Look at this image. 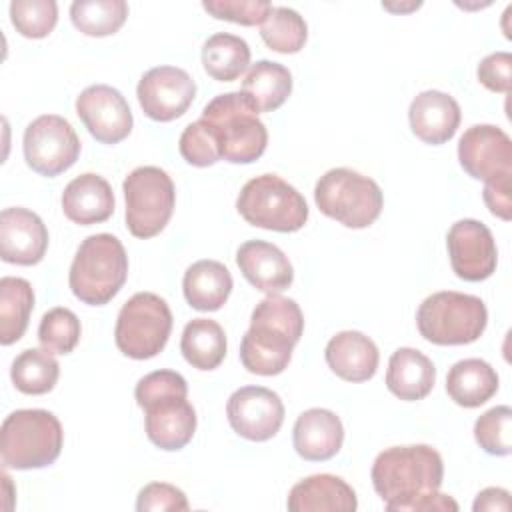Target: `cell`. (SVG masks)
<instances>
[{"instance_id": "1f68e13d", "label": "cell", "mask_w": 512, "mask_h": 512, "mask_svg": "<svg viewBox=\"0 0 512 512\" xmlns=\"http://www.w3.org/2000/svg\"><path fill=\"white\" fill-rule=\"evenodd\" d=\"M58 376L60 364L46 348H26L14 358L10 366L12 384L16 390L30 396L50 392L56 386Z\"/></svg>"}, {"instance_id": "60d3db41", "label": "cell", "mask_w": 512, "mask_h": 512, "mask_svg": "<svg viewBox=\"0 0 512 512\" xmlns=\"http://www.w3.org/2000/svg\"><path fill=\"white\" fill-rule=\"evenodd\" d=\"M476 76L484 88L490 92L508 94L512 86V54L510 52H492L480 60Z\"/></svg>"}, {"instance_id": "4316f807", "label": "cell", "mask_w": 512, "mask_h": 512, "mask_svg": "<svg viewBox=\"0 0 512 512\" xmlns=\"http://www.w3.org/2000/svg\"><path fill=\"white\" fill-rule=\"evenodd\" d=\"M496 370L480 358L458 360L446 376L448 396L462 408H478L498 392Z\"/></svg>"}, {"instance_id": "44dd1931", "label": "cell", "mask_w": 512, "mask_h": 512, "mask_svg": "<svg viewBox=\"0 0 512 512\" xmlns=\"http://www.w3.org/2000/svg\"><path fill=\"white\" fill-rule=\"evenodd\" d=\"M292 442L300 458L324 462L340 452L344 442V426L332 410L310 408L296 418Z\"/></svg>"}, {"instance_id": "f546056e", "label": "cell", "mask_w": 512, "mask_h": 512, "mask_svg": "<svg viewBox=\"0 0 512 512\" xmlns=\"http://www.w3.org/2000/svg\"><path fill=\"white\" fill-rule=\"evenodd\" d=\"M250 64V46L244 38L218 32L202 46V66L206 74L218 82L238 80Z\"/></svg>"}, {"instance_id": "603a6c76", "label": "cell", "mask_w": 512, "mask_h": 512, "mask_svg": "<svg viewBox=\"0 0 512 512\" xmlns=\"http://www.w3.org/2000/svg\"><path fill=\"white\" fill-rule=\"evenodd\" d=\"M290 512H354V488L334 474H312L296 482L286 502Z\"/></svg>"}, {"instance_id": "30bf717a", "label": "cell", "mask_w": 512, "mask_h": 512, "mask_svg": "<svg viewBox=\"0 0 512 512\" xmlns=\"http://www.w3.org/2000/svg\"><path fill=\"white\" fill-rule=\"evenodd\" d=\"M170 332L172 312L166 300L154 292H138L118 312L114 342L124 356L148 360L164 350Z\"/></svg>"}, {"instance_id": "7a4b0ae2", "label": "cell", "mask_w": 512, "mask_h": 512, "mask_svg": "<svg viewBox=\"0 0 512 512\" xmlns=\"http://www.w3.org/2000/svg\"><path fill=\"white\" fill-rule=\"evenodd\" d=\"M302 332L304 316L296 300L268 294L252 310L250 328L242 336V366L258 376H276L284 372Z\"/></svg>"}, {"instance_id": "d590c367", "label": "cell", "mask_w": 512, "mask_h": 512, "mask_svg": "<svg viewBox=\"0 0 512 512\" xmlns=\"http://www.w3.org/2000/svg\"><path fill=\"white\" fill-rule=\"evenodd\" d=\"M10 20L24 38H46L58 22V4L54 0H14L10 2Z\"/></svg>"}, {"instance_id": "d6a6232c", "label": "cell", "mask_w": 512, "mask_h": 512, "mask_svg": "<svg viewBox=\"0 0 512 512\" xmlns=\"http://www.w3.org/2000/svg\"><path fill=\"white\" fill-rule=\"evenodd\" d=\"M128 18L124 0H76L70 4V20L86 36L116 34Z\"/></svg>"}, {"instance_id": "d6986e66", "label": "cell", "mask_w": 512, "mask_h": 512, "mask_svg": "<svg viewBox=\"0 0 512 512\" xmlns=\"http://www.w3.org/2000/svg\"><path fill=\"white\" fill-rule=\"evenodd\" d=\"M236 264L242 276L260 292L280 294L290 288L294 268L288 256L274 244L264 240H248L236 252Z\"/></svg>"}, {"instance_id": "5b68a950", "label": "cell", "mask_w": 512, "mask_h": 512, "mask_svg": "<svg viewBox=\"0 0 512 512\" xmlns=\"http://www.w3.org/2000/svg\"><path fill=\"white\" fill-rule=\"evenodd\" d=\"M128 278V254L122 242L108 234H92L82 240L70 266L72 294L90 306L108 304Z\"/></svg>"}, {"instance_id": "ba28073f", "label": "cell", "mask_w": 512, "mask_h": 512, "mask_svg": "<svg viewBox=\"0 0 512 512\" xmlns=\"http://www.w3.org/2000/svg\"><path fill=\"white\" fill-rule=\"evenodd\" d=\"M314 202L324 216L358 230L376 222L384 196L372 178L352 168H332L318 178Z\"/></svg>"}, {"instance_id": "ffe728a7", "label": "cell", "mask_w": 512, "mask_h": 512, "mask_svg": "<svg viewBox=\"0 0 512 512\" xmlns=\"http://www.w3.org/2000/svg\"><path fill=\"white\" fill-rule=\"evenodd\" d=\"M458 102L440 90H424L410 102L408 120L410 128L426 144L438 146L448 142L460 126Z\"/></svg>"}, {"instance_id": "b9f144b4", "label": "cell", "mask_w": 512, "mask_h": 512, "mask_svg": "<svg viewBox=\"0 0 512 512\" xmlns=\"http://www.w3.org/2000/svg\"><path fill=\"white\" fill-rule=\"evenodd\" d=\"M484 204L488 210L500 218V220H510L512 218V178L504 180H494L486 182L482 190Z\"/></svg>"}, {"instance_id": "6da1fadb", "label": "cell", "mask_w": 512, "mask_h": 512, "mask_svg": "<svg viewBox=\"0 0 512 512\" xmlns=\"http://www.w3.org/2000/svg\"><path fill=\"white\" fill-rule=\"evenodd\" d=\"M372 486L390 512H456L454 498L440 494L444 462L428 444L392 446L372 464Z\"/></svg>"}, {"instance_id": "9a60e30c", "label": "cell", "mask_w": 512, "mask_h": 512, "mask_svg": "<svg viewBox=\"0 0 512 512\" xmlns=\"http://www.w3.org/2000/svg\"><path fill=\"white\" fill-rule=\"evenodd\" d=\"M226 416L238 436L250 442H266L278 434L284 422V404L270 388L242 386L230 394Z\"/></svg>"}, {"instance_id": "d4e9b609", "label": "cell", "mask_w": 512, "mask_h": 512, "mask_svg": "<svg viewBox=\"0 0 512 512\" xmlns=\"http://www.w3.org/2000/svg\"><path fill=\"white\" fill-rule=\"evenodd\" d=\"M436 382L434 362L416 348H398L392 352L386 370L388 390L406 402L426 398Z\"/></svg>"}, {"instance_id": "e0dca14e", "label": "cell", "mask_w": 512, "mask_h": 512, "mask_svg": "<svg viewBox=\"0 0 512 512\" xmlns=\"http://www.w3.org/2000/svg\"><path fill=\"white\" fill-rule=\"evenodd\" d=\"M76 114L90 136L102 144H118L132 132V110L120 90L108 84H94L76 98Z\"/></svg>"}, {"instance_id": "7c38bea8", "label": "cell", "mask_w": 512, "mask_h": 512, "mask_svg": "<svg viewBox=\"0 0 512 512\" xmlns=\"http://www.w3.org/2000/svg\"><path fill=\"white\" fill-rule=\"evenodd\" d=\"M24 160L40 176L66 172L80 156V140L72 124L58 114H42L24 130Z\"/></svg>"}, {"instance_id": "8d00e7d4", "label": "cell", "mask_w": 512, "mask_h": 512, "mask_svg": "<svg viewBox=\"0 0 512 512\" xmlns=\"http://www.w3.org/2000/svg\"><path fill=\"white\" fill-rule=\"evenodd\" d=\"M474 438L478 446L492 456H508L512 452V410L510 406H494L474 422Z\"/></svg>"}, {"instance_id": "52a82bcc", "label": "cell", "mask_w": 512, "mask_h": 512, "mask_svg": "<svg viewBox=\"0 0 512 512\" xmlns=\"http://www.w3.org/2000/svg\"><path fill=\"white\" fill-rule=\"evenodd\" d=\"M416 324L424 340L438 346H462L476 342L488 324L486 304L454 290L434 292L420 304Z\"/></svg>"}, {"instance_id": "836d02e7", "label": "cell", "mask_w": 512, "mask_h": 512, "mask_svg": "<svg viewBox=\"0 0 512 512\" xmlns=\"http://www.w3.org/2000/svg\"><path fill=\"white\" fill-rule=\"evenodd\" d=\"M260 36L270 50L280 54H296L306 44L308 26L296 10L274 6L260 24Z\"/></svg>"}, {"instance_id": "e575fe53", "label": "cell", "mask_w": 512, "mask_h": 512, "mask_svg": "<svg viewBox=\"0 0 512 512\" xmlns=\"http://www.w3.org/2000/svg\"><path fill=\"white\" fill-rule=\"evenodd\" d=\"M80 332L78 316L70 308L56 306L42 316L38 340L52 354H70L80 340Z\"/></svg>"}, {"instance_id": "484cf974", "label": "cell", "mask_w": 512, "mask_h": 512, "mask_svg": "<svg viewBox=\"0 0 512 512\" xmlns=\"http://www.w3.org/2000/svg\"><path fill=\"white\" fill-rule=\"evenodd\" d=\"M232 274L218 260H198L184 272L182 290L186 302L200 312L220 310L232 292Z\"/></svg>"}, {"instance_id": "cb8c5ba5", "label": "cell", "mask_w": 512, "mask_h": 512, "mask_svg": "<svg viewBox=\"0 0 512 512\" xmlns=\"http://www.w3.org/2000/svg\"><path fill=\"white\" fill-rule=\"evenodd\" d=\"M114 192L110 184L94 174L86 172L70 180L62 192V210L66 218L80 226L100 224L114 214Z\"/></svg>"}, {"instance_id": "f1b7e54d", "label": "cell", "mask_w": 512, "mask_h": 512, "mask_svg": "<svg viewBox=\"0 0 512 512\" xmlns=\"http://www.w3.org/2000/svg\"><path fill=\"white\" fill-rule=\"evenodd\" d=\"M242 92L256 104L258 112H274L292 92V74L272 60H258L242 80Z\"/></svg>"}, {"instance_id": "3957f363", "label": "cell", "mask_w": 512, "mask_h": 512, "mask_svg": "<svg viewBox=\"0 0 512 512\" xmlns=\"http://www.w3.org/2000/svg\"><path fill=\"white\" fill-rule=\"evenodd\" d=\"M144 410L148 440L160 450H182L196 432V410L188 402L186 378L174 370H154L134 388Z\"/></svg>"}, {"instance_id": "ac0fdd59", "label": "cell", "mask_w": 512, "mask_h": 512, "mask_svg": "<svg viewBox=\"0 0 512 512\" xmlns=\"http://www.w3.org/2000/svg\"><path fill=\"white\" fill-rule=\"evenodd\" d=\"M48 248V230L42 218L22 206L0 212V258L8 264L34 266Z\"/></svg>"}, {"instance_id": "83f0119b", "label": "cell", "mask_w": 512, "mask_h": 512, "mask_svg": "<svg viewBox=\"0 0 512 512\" xmlns=\"http://www.w3.org/2000/svg\"><path fill=\"white\" fill-rule=\"evenodd\" d=\"M180 352L184 360L198 370H214L226 358L224 328L210 318L190 320L180 338Z\"/></svg>"}, {"instance_id": "5bb4252c", "label": "cell", "mask_w": 512, "mask_h": 512, "mask_svg": "<svg viewBox=\"0 0 512 512\" xmlns=\"http://www.w3.org/2000/svg\"><path fill=\"white\" fill-rule=\"evenodd\" d=\"M136 96L148 118L156 122H172L194 102L196 82L178 66H156L142 74Z\"/></svg>"}, {"instance_id": "7402d4cb", "label": "cell", "mask_w": 512, "mask_h": 512, "mask_svg": "<svg viewBox=\"0 0 512 512\" xmlns=\"http://www.w3.org/2000/svg\"><path fill=\"white\" fill-rule=\"evenodd\" d=\"M324 358L328 368L346 382H366L378 370V348L358 330H342L326 344Z\"/></svg>"}, {"instance_id": "8992f818", "label": "cell", "mask_w": 512, "mask_h": 512, "mask_svg": "<svg viewBox=\"0 0 512 512\" xmlns=\"http://www.w3.org/2000/svg\"><path fill=\"white\" fill-rule=\"evenodd\" d=\"M64 444L60 420L42 408L10 412L0 428V458L4 468L32 470L54 464Z\"/></svg>"}, {"instance_id": "8fae6325", "label": "cell", "mask_w": 512, "mask_h": 512, "mask_svg": "<svg viewBox=\"0 0 512 512\" xmlns=\"http://www.w3.org/2000/svg\"><path fill=\"white\" fill-rule=\"evenodd\" d=\"M126 200V226L136 238L160 234L172 218L176 204L174 182L158 166L134 168L122 184Z\"/></svg>"}, {"instance_id": "ab89813d", "label": "cell", "mask_w": 512, "mask_h": 512, "mask_svg": "<svg viewBox=\"0 0 512 512\" xmlns=\"http://www.w3.org/2000/svg\"><path fill=\"white\" fill-rule=\"evenodd\" d=\"M186 494L168 482L146 484L136 498L138 512H162V510H188Z\"/></svg>"}, {"instance_id": "277c9868", "label": "cell", "mask_w": 512, "mask_h": 512, "mask_svg": "<svg viewBox=\"0 0 512 512\" xmlns=\"http://www.w3.org/2000/svg\"><path fill=\"white\" fill-rule=\"evenodd\" d=\"M256 104L242 92L214 96L202 110V120L216 134L220 158L230 164L256 162L268 144V130Z\"/></svg>"}, {"instance_id": "9c48e42d", "label": "cell", "mask_w": 512, "mask_h": 512, "mask_svg": "<svg viewBox=\"0 0 512 512\" xmlns=\"http://www.w3.org/2000/svg\"><path fill=\"white\" fill-rule=\"evenodd\" d=\"M236 210L248 224L274 232H296L308 220L304 196L276 174L248 180L236 198Z\"/></svg>"}, {"instance_id": "f35d334b", "label": "cell", "mask_w": 512, "mask_h": 512, "mask_svg": "<svg viewBox=\"0 0 512 512\" xmlns=\"http://www.w3.org/2000/svg\"><path fill=\"white\" fill-rule=\"evenodd\" d=\"M202 8L216 20L260 26L274 6L266 0H204Z\"/></svg>"}, {"instance_id": "2e32d148", "label": "cell", "mask_w": 512, "mask_h": 512, "mask_svg": "<svg viewBox=\"0 0 512 512\" xmlns=\"http://www.w3.org/2000/svg\"><path fill=\"white\" fill-rule=\"evenodd\" d=\"M446 246L452 270L466 282H482L490 278L498 264L494 236L480 220L464 218L450 226Z\"/></svg>"}, {"instance_id": "7bdbcfd3", "label": "cell", "mask_w": 512, "mask_h": 512, "mask_svg": "<svg viewBox=\"0 0 512 512\" xmlns=\"http://www.w3.org/2000/svg\"><path fill=\"white\" fill-rule=\"evenodd\" d=\"M472 510L474 512H484V510H488V512H498V510L506 512V510H510V494H508V490L496 488V486L484 488L476 496V500L472 504Z\"/></svg>"}, {"instance_id": "4dcf8cb0", "label": "cell", "mask_w": 512, "mask_h": 512, "mask_svg": "<svg viewBox=\"0 0 512 512\" xmlns=\"http://www.w3.org/2000/svg\"><path fill=\"white\" fill-rule=\"evenodd\" d=\"M34 308V290L28 280L18 276H4L0 280V342L10 346L18 342Z\"/></svg>"}, {"instance_id": "4fadbf2b", "label": "cell", "mask_w": 512, "mask_h": 512, "mask_svg": "<svg viewBox=\"0 0 512 512\" xmlns=\"http://www.w3.org/2000/svg\"><path fill=\"white\" fill-rule=\"evenodd\" d=\"M458 160L468 176L484 184L512 178V140L498 126L474 124L460 136Z\"/></svg>"}, {"instance_id": "74e56055", "label": "cell", "mask_w": 512, "mask_h": 512, "mask_svg": "<svg viewBox=\"0 0 512 512\" xmlns=\"http://www.w3.org/2000/svg\"><path fill=\"white\" fill-rule=\"evenodd\" d=\"M180 154L182 158L198 168H206L212 166L220 160V148H218V140L214 130L210 128V124L206 120H196L190 122L184 132L180 134V142H178Z\"/></svg>"}]
</instances>
